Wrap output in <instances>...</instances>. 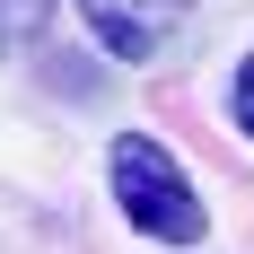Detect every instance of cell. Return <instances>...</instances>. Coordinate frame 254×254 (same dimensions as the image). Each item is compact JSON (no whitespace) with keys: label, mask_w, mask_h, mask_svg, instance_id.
I'll return each mask as SVG.
<instances>
[{"label":"cell","mask_w":254,"mask_h":254,"mask_svg":"<svg viewBox=\"0 0 254 254\" xmlns=\"http://www.w3.org/2000/svg\"><path fill=\"white\" fill-rule=\"evenodd\" d=\"M105 176H114V202H123V219H131L140 237H158V246H193V237H202L193 176L158 149L149 131H123L114 158H105Z\"/></svg>","instance_id":"1"},{"label":"cell","mask_w":254,"mask_h":254,"mask_svg":"<svg viewBox=\"0 0 254 254\" xmlns=\"http://www.w3.org/2000/svg\"><path fill=\"white\" fill-rule=\"evenodd\" d=\"M79 18H88V35H97L114 62H149V53H167V35L184 26V0H79Z\"/></svg>","instance_id":"2"},{"label":"cell","mask_w":254,"mask_h":254,"mask_svg":"<svg viewBox=\"0 0 254 254\" xmlns=\"http://www.w3.org/2000/svg\"><path fill=\"white\" fill-rule=\"evenodd\" d=\"M228 114H237V131H254V53L237 62V88H228Z\"/></svg>","instance_id":"3"},{"label":"cell","mask_w":254,"mask_h":254,"mask_svg":"<svg viewBox=\"0 0 254 254\" xmlns=\"http://www.w3.org/2000/svg\"><path fill=\"white\" fill-rule=\"evenodd\" d=\"M35 18H44V0H0V44H18Z\"/></svg>","instance_id":"4"}]
</instances>
